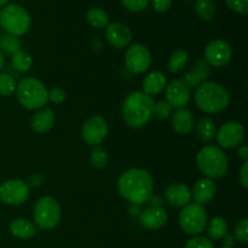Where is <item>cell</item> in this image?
Here are the masks:
<instances>
[{
    "mask_svg": "<svg viewBox=\"0 0 248 248\" xmlns=\"http://www.w3.org/2000/svg\"><path fill=\"white\" fill-rule=\"evenodd\" d=\"M12 64L18 72H28L33 65V58L26 51L18 50L12 55Z\"/></svg>",
    "mask_w": 248,
    "mask_h": 248,
    "instance_id": "f1b7e54d",
    "label": "cell"
},
{
    "mask_svg": "<svg viewBox=\"0 0 248 248\" xmlns=\"http://www.w3.org/2000/svg\"><path fill=\"white\" fill-rule=\"evenodd\" d=\"M165 89L166 102L172 108H184L190 102V89L182 80H173Z\"/></svg>",
    "mask_w": 248,
    "mask_h": 248,
    "instance_id": "5bb4252c",
    "label": "cell"
},
{
    "mask_svg": "<svg viewBox=\"0 0 248 248\" xmlns=\"http://www.w3.org/2000/svg\"><path fill=\"white\" fill-rule=\"evenodd\" d=\"M228 6L232 11L240 15H246L248 12V0H225Z\"/></svg>",
    "mask_w": 248,
    "mask_h": 248,
    "instance_id": "8d00e7d4",
    "label": "cell"
},
{
    "mask_svg": "<svg viewBox=\"0 0 248 248\" xmlns=\"http://www.w3.org/2000/svg\"><path fill=\"white\" fill-rule=\"evenodd\" d=\"M216 133H217V126L215 121L208 116H203L196 124V135L202 142H211L216 137Z\"/></svg>",
    "mask_w": 248,
    "mask_h": 248,
    "instance_id": "cb8c5ba5",
    "label": "cell"
},
{
    "mask_svg": "<svg viewBox=\"0 0 248 248\" xmlns=\"http://www.w3.org/2000/svg\"><path fill=\"white\" fill-rule=\"evenodd\" d=\"M60 203L51 196H43L39 199L34 207V222L38 228L43 230H51L57 227L61 222Z\"/></svg>",
    "mask_w": 248,
    "mask_h": 248,
    "instance_id": "52a82bcc",
    "label": "cell"
},
{
    "mask_svg": "<svg viewBox=\"0 0 248 248\" xmlns=\"http://www.w3.org/2000/svg\"><path fill=\"white\" fill-rule=\"evenodd\" d=\"M108 135V124L106 119L99 115H93L87 119L81 128L82 140L86 144L96 147L103 142Z\"/></svg>",
    "mask_w": 248,
    "mask_h": 248,
    "instance_id": "8fae6325",
    "label": "cell"
},
{
    "mask_svg": "<svg viewBox=\"0 0 248 248\" xmlns=\"http://www.w3.org/2000/svg\"><path fill=\"white\" fill-rule=\"evenodd\" d=\"M211 69L210 65L206 63V61L203 60H198L194 63V68L191 72L186 73L184 75L183 80L182 81L189 87V89H196L198 86H200L202 82H205L207 80V78L210 77Z\"/></svg>",
    "mask_w": 248,
    "mask_h": 248,
    "instance_id": "ac0fdd59",
    "label": "cell"
},
{
    "mask_svg": "<svg viewBox=\"0 0 248 248\" xmlns=\"http://www.w3.org/2000/svg\"><path fill=\"white\" fill-rule=\"evenodd\" d=\"M217 193V186L215 182L210 178H201L194 184L191 196L195 200V203L205 205L208 203Z\"/></svg>",
    "mask_w": 248,
    "mask_h": 248,
    "instance_id": "e0dca14e",
    "label": "cell"
},
{
    "mask_svg": "<svg viewBox=\"0 0 248 248\" xmlns=\"http://www.w3.org/2000/svg\"><path fill=\"white\" fill-rule=\"evenodd\" d=\"M118 190L124 199L136 205L148 202L154 190L152 174L143 169H130L118 181Z\"/></svg>",
    "mask_w": 248,
    "mask_h": 248,
    "instance_id": "6da1fadb",
    "label": "cell"
},
{
    "mask_svg": "<svg viewBox=\"0 0 248 248\" xmlns=\"http://www.w3.org/2000/svg\"><path fill=\"white\" fill-rule=\"evenodd\" d=\"M90 160H91V164L93 165L97 169H104V167L108 165V154H107L106 149H103L99 145H96L92 149L91 155H90Z\"/></svg>",
    "mask_w": 248,
    "mask_h": 248,
    "instance_id": "4dcf8cb0",
    "label": "cell"
},
{
    "mask_svg": "<svg viewBox=\"0 0 248 248\" xmlns=\"http://www.w3.org/2000/svg\"><path fill=\"white\" fill-rule=\"evenodd\" d=\"M188 63V53L184 50H176L171 56H170L169 63H167V68L173 74H178Z\"/></svg>",
    "mask_w": 248,
    "mask_h": 248,
    "instance_id": "83f0119b",
    "label": "cell"
},
{
    "mask_svg": "<svg viewBox=\"0 0 248 248\" xmlns=\"http://www.w3.org/2000/svg\"><path fill=\"white\" fill-rule=\"evenodd\" d=\"M125 63L127 69L133 74H142L152 64V53L142 44H135L126 51Z\"/></svg>",
    "mask_w": 248,
    "mask_h": 248,
    "instance_id": "9c48e42d",
    "label": "cell"
},
{
    "mask_svg": "<svg viewBox=\"0 0 248 248\" xmlns=\"http://www.w3.org/2000/svg\"><path fill=\"white\" fill-rule=\"evenodd\" d=\"M184 248H215L212 241L205 236H194L193 239L188 240Z\"/></svg>",
    "mask_w": 248,
    "mask_h": 248,
    "instance_id": "e575fe53",
    "label": "cell"
},
{
    "mask_svg": "<svg viewBox=\"0 0 248 248\" xmlns=\"http://www.w3.org/2000/svg\"><path fill=\"white\" fill-rule=\"evenodd\" d=\"M222 248H232V247H225V246H224V247H222Z\"/></svg>",
    "mask_w": 248,
    "mask_h": 248,
    "instance_id": "f6af8a7d",
    "label": "cell"
},
{
    "mask_svg": "<svg viewBox=\"0 0 248 248\" xmlns=\"http://www.w3.org/2000/svg\"><path fill=\"white\" fill-rule=\"evenodd\" d=\"M172 127L179 135H186L194 127V115L190 110L186 108L177 109L172 115Z\"/></svg>",
    "mask_w": 248,
    "mask_h": 248,
    "instance_id": "44dd1931",
    "label": "cell"
},
{
    "mask_svg": "<svg viewBox=\"0 0 248 248\" xmlns=\"http://www.w3.org/2000/svg\"><path fill=\"white\" fill-rule=\"evenodd\" d=\"M7 2H9V0H0V7L5 6V5H6Z\"/></svg>",
    "mask_w": 248,
    "mask_h": 248,
    "instance_id": "ee69618b",
    "label": "cell"
},
{
    "mask_svg": "<svg viewBox=\"0 0 248 248\" xmlns=\"http://www.w3.org/2000/svg\"><path fill=\"white\" fill-rule=\"evenodd\" d=\"M240 183L245 189L248 188V161H245L240 171Z\"/></svg>",
    "mask_w": 248,
    "mask_h": 248,
    "instance_id": "ab89813d",
    "label": "cell"
},
{
    "mask_svg": "<svg viewBox=\"0 0 248 248\" xmlns=\"http://www.w3.org/2000/svg\"><path fill=\"white\" fill-rule=\"evenodd\" d=\"M196 165L199 170L210 179L222 178L229 167L227 155L216 145L203 147L196 156Z\"/></svg>",
    "mask_w": 248,
    "mask_h": 248,
    "instance_id": "277c9868",
    "label": "cell"
},
{
    "mask_svg": "<svg viewBox=\"0 0 248 248\" xmlns=\"http://www.w3.org/2000/svg\"><path fill=\"white\" fill-rule=\"evenodd\" d=\"M55 111L51 108H40L38 111H35L33 116H31V128L35 131L36 133H43L48 132L55 125Z\"/></svg>",
    "mask_w": 248,
    "mask_h": 248,
    "instance_id": "ffe728a7",
    "label": "cell"
},
{
    "mask_svg": "<svg viewBox=\"0 0 248 248\" xmlns=\"http://www.w3.org/2000/svg\"><path fill=\"white\" fill-rule=\"evenodd\" d=\"M171 110L172 107L166 101H160L157 103H154V107H153V115L155 118L165 120V119H167L171 115Z\"/></svg>",
    "mask_w": 248,
    "mask_h": 248,
    "instance_id": "d6a6232c",
    "label": "cell"
},
{
    "mask_svg": "<svg viewBox=\"0 0 248 248\" xmlns=\"http://www.w3.org/2000/svg\"><path fill=\"white\" fill-rule=\"evenodd\" d=\"M29 196V186L19 179L6 181L0 186V200L10 206H18L26 202Z\"/></svg>",
    "mask_w": 248,
    "mask_h": 248,
    "instance_id": "30bf717a",
    "label": "cell"
},
{
    "mask_svg": "<svg viewBox=\"0 0 248 248\" xmlns=\"http://www.w3.org/2000/svg\"><path fill=\"white\" fill-rule=\"evenodd\" d=\"M237 155H239V157L241 160H244V161H247V160H248V148L246 147V145H242V147L240 148Z\"/></svg>",
    "mask_w": 248,
    "mask_h": 248,
    "instance_id": "60d3db41",
    "label": "cell"
},
{
    "mask_svg": "<svg viewBox=\"0 0 248 248\" xmlns=\"http://www.w3.org/2000/svg\"><path fill=\"white\" fill-rule=\"evenodd\" d=\"M232 56V47L227 41L222 40V39H215V40L210 41L205 48L206 63L211 67H224L230 62Z\"/></svg>",
    "mask_w": 248,
    "mask_h": 248,
    "instance_id": "4fadbf2b",
    "label": "cell"
},
{
    "mask_svg": "<svg viewBox=\"0 0 248 248\" xmlns=\"http://www.w3.org/2000/svg\"><path fill=\"white\" fill-rule=\"evenodd\" d=\"M154 99L142 91L128 94L123 103V116L125 123L132 128H140L149 123L153 116Z\"/></svg>",
    "mask_w": 248,
    "mask_h": 248,
    "instance_id": "7a4b0ae2",
    "label": "cell"
},
{
    "mask_svg": "<svg viewBox=\"0 0 248 248\" xmlns=\"http://www.w3.org/2000/svg\"><path fill=\"white\" fill-rule=\"evenodd\" d=\"M206 227H207L208 235L212 240H222L228 234V223L222 217L212 218Z\"/></svg>",
    "mask_w": 248,
    "mask_h": 248,
    "instance_id": "484cf974",
    "label": "cell"
},
{
    "mask_svg": "<svg viewBox=\"0 0 248 248\" xmlns=\"http://www.w3.org/2000/svg\"><path fill=\"white\" fill-rule=\"evenodd\" d=\"M166 201L173 207H186L191 199V191L188 186L183 183H173L167 186L165 191Z\"/></svg>",
    "mask_w": 248,
    "mask_h": 248,
    "instance_id": "2e32d148",
    "label": "cell"
},
{
    "mask_svg": "<svg viewBox=\"0 0 248 248\" xmlns=\"http://www.w3.org/2000/svg\"><path fill=\"white\" fill-rule=\"evenodd\" d=\"M10 232L12 234V236L17 237V239L28 240L35 236L36 228L29 220L19 218V219H15L14 222H11V224H10Z\"/></svg>",
    "mask_w": 248,
    "mask_h": 248,
    "instance_id": "603a6c76",
    "label": "cell"
},
{
    "mask_svg": "<svg viewBox=\"0 0 248 248\" xmlns=\"http://www.w3.org/2000/svg\"><path fill=\"white\" fill-rule=\"evenodd\" d=\"M166 78L161 72H152L143 79V90L149 96L159 94L166 87Z\"/></svg>",
    "mask_w": 248,
    "mask_h": 248,
    "instance_id": "7402d4cb",
    "label": "cell"
},
{
    "mask_svg": "<svg viewBox=\"0 0 248 248\" xmlns=\"http://www.w3.org/2000/svg\"><path fill=\"white\" fill-rule=\"evenodd\" d=\"M47 90L40 80L24 78L17 86V98L23 108L28 110L43 108L48 102Z\"/></svg>",
    "mask_w": 248,
    "mask_h": 248,
    "instance_id": "5b68a950",
    "label": "cell"
},
{
    "mask_svg": "<svg viewBox=\"0 0 248 248\" xmlns=\"http://www.w3.org/2000/svg\"><path fill=\"white\" fill-rule=\"evenodd\" d=\"M124 6L132 12L143 11L149 4V0H121Z\"/></svg>",
    "mask_w": 248,
    "mask_h": 248,
    "instance_id": "d590c367",
    "label": "cell"
},
{
    "mask_svg": "<svg viewBox=\"0 0 248 248\" xmlns=\"http://www.w3.org/2000/svg\"><path fill=\"white\" fill-rule=\"evenodd\" d=\"M223 240H224V246L225 247H232L234 246V242H235V237L232 236V235H229L227 234L224 237H223Z\"/></svg>",
    "mask_w": 248,
    "mask_h": 248,
    "instance_id": "b9f144b4",
    "label": "cell"
},
{
    "mask_svg": "<svg viewBox=\"0 0 248 248\" xmlns=\"http://www.w3.org/2000/svg\"><path fill=\"white\" fill-rule=\"evenodd\" d=\"M4 63H5L4 55H2V52H1V51H0V70H1L2 67H4Z\"/></svg>",
    "mask_w": 248,
    "mask_h": 248,
    "instance_id": "7bdbcfd3",
    "label": "cell"
},
{
    "mask_svg": "<svg viewBox=\"0 0 248 248\" xmlns=\"http://www.w3.org/2000/svg\"><path fill=\"white\" fill-rule=\"evenodd\" d=\"M87 22L90 26L97 29L107 28L109 24V16L104 10L99 9V7H92L87 12Z\"/></svg>",
    "mask_w": 248,
    "mask_h": 248,
    "instance_id": "4316f807",
    "label": "cell"
},
{
    "mask_svg": "<svg viewBox=\"0 0 248 248\" xmlns=\"http://www.w3.org/2000/svg\"><path fill=\"white\" fill-rule=\"evenodd\" d=\"M106 38L113 47L124 48L127 47L132 41V33L126 24L113 22L107 26Z\"/></svg>",
    "mask_w": 248,
    "mask_h": 248,
    "instance_id": "9a60e30c",
    "label": "cell"
},
{
    "mask_svg": "<svg viewBox=\"0 0 248 248\" xmlns=\"http://www.w3.org/2000/svg\"><path fill=\"white\" fill-rule=\"evenodd\" d=\"M19 47H21V41L17 36L7 33L0 36V51L14 55L15 52L19 50Z\"/></svg>",
    "mask_w": 248,
    "mask_h": 248,
    "instance_id": "f546056e",
    "label": "cell"
},
{
    "mask_svg": "<svg viewBox=\"0 0 248 248\" xmlns=\"http://www.w3.org/2000/svg\"><path fill=\"white\" fill-rule=\"evenodd\" d=\"M169 216L166 211L161 207H150L147 208L140 215V223L144 228L149 230H157L164 227L167 223Z\"/></svg>",
    "mask_w": 248,
    "mask_h": 248,
    "instance_id": "d6986e66",
    "label": "cell"
},
{
    "mask_svg": "<svg viewBox=\"0 0 248 248\" xmlns=\"http://www.w3.org/2000/svg\"><path fill=\"white\" fill-rule=\"evenodd\" d=\"M195 102L200 110L207 114H217L229 106L230 94L222 85L205 81L196 87Z\"/></svg>",
    "mask_w": 248,
    "mask_h": 248,
    "instance_id": "3957f363",
    "label": "cell"
},
{
    "mask_svg": "<svg viewBox=\"0 0 248 248\" xmlns=\"http://www.w3.org/2000/svg\"><path fill=\"white\" fill-rule=\"evenodd\" d=\"M16 90V81L11 75L6 73H0V94L1 96H11Z\"/></svg>",
    "mask_w": 248,
    "mask_h": 248,
    "instance_id": "1f68e13d",
    "label": "cell"
},
{
    "mask_svg": "<svg viewBox=\"0 0 248 248\" xmlns=\"http://www.w3.org/2000/svg\"><path fill=\"white\" fill-rule=\"evenodd\" d=\"M172 0H152L153 9L159 14H164L171 7Z\"/></svg>",
    "mask_w": 248,
    "mask_h": 248,
    "instance_id": "f35d334b",
    "label": "cell"
},
{
    "mask_svg": "<svg viewBox=\"0 0 248 248\" xmlns=\"http://www.w3.org/2000/svg\"><path fill=\"white\" fill-rule=\"evenodd\" d=\"M0 27L7 34L15 36L23 35L31 28V16L21 5H6L0 11Z\"/></svg>",
    "mask_w": 248,
    "mask_h": 248,
    "instance_id": "8992f818",
    "label": "cell"
},
{
    "mask_svg": "<svg viewBox=\"0 0 248 248\" xmlns=\"http://www.w3.org/2000/svg\"><path fill=\"white\" fill-rule=\"evenodd\" d=\"M47 96H48V101H51L52 103L60 104L62 103V102H64L65 91L61 89V87H53V89H51L50 91L47 92Z\"/></svg>",
    "mask_w": 248,
    "mask_h": 248,
    "instance_id": "74e56055",
    "label": "cell"
},
{
    "mask_svg": "<svg viewBox=\"0 0 248 248\" xmlns=\"http://www.w3.org/2000/svg\"><path fill=\"white\" fill-rule=\"evenodd\" d=\"M234 237L241 244L248 241V218H244L237 223L234 230Z\"/></svg>",
    "mask_w": 248,
    "mask_h": 248,
    "instance_id": "836d02e7",
    "label": "cell"
},
{
    "mask_svg": "<svg viewBox=\"0 0 248 248\" xmlns=\"http://www.w3.org/2000/svg\"><path fill=\"white\" fill-rule=\"evenodd\" d=\"M194 9L196 15L203 21H212L217 14V6L213 0H196Z\"/></svg>",
    "mask_w": 248,
    "mask_h": 248,
    "instance_id": "d4e9b609",
    "label": "cell"
},
{
    "mask_svg": "<svg viewBox=\"0 0 248 248\" xmlns=\"http://www.w3.org/2000/svg\"><path fill=\"white\" fill-rule=\"evenodd\" d=\"M219 147L224 149H234L245 140V127L236 121H229L219 127L216 133Z\"/></svg>",
    "mask_w": 248,
    "mask_h": 248,
    "instance_id": "7c38bea8",
    "label": "cell"
},
{
    "mask_svg": "<svg viewBox=\"0 0 248 248\" xmlns=\"http://www.w3.org/2000/svg\"><path fill=\"white\" fill-rule=\"evenodd\" d=\"M179 225L186 234L198 236L207 225V212L199 203H189L179 213Z\"/></svg>",
    "mask_w": 248,
    "mask_h": 248,
    "instance_id": "ba28073f",
    "label": "cell"
}]
</instances>
